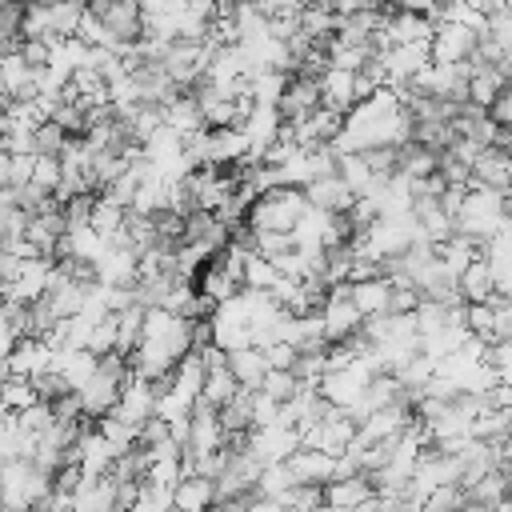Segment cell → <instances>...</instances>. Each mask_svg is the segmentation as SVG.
Instances as JSON below:
<instances>
[{"label":"cell","instance_id":"30bf717a","mask_svg":"<svg viewBox=\"0 0 512 512\" xmlns=\"http://www.w3.org/2000/svg\"><path fill=\"white\" fill-rule=\"evenodd\" d=\"M296 448H300V432L288 428V424H268V428H252L248 432V452L260 464H284Z\"/></svg>","mask_w":512,"mask_h":512},{"label":"cell","instance_id":"277c9868","mask_svg":"<svg viewBox=\"0 0 512 512\" xmlns=\"http://www.w3.org/2000/svg\"><path fill=\"white\" fill-rule=\"evenodd\" d=\"M356 432H360V420L352 412H344V408H332L324 420L300 428V448H320V452H328V456L340 460L352 448Z\"/></svg>","mask_w":512,"mask_h":512},{"label":"cell","instance_id":"d6986e66","mask_svg":"<svg viewBox=\"0 0 512 512\" xmlns=\"http://www.w3.org/2000/svg\"><path fill=\"white\" fill-rule=\"evenodd\" d=\"M356 104H360V96H356V72L328 68L320 76V108H332V112L348 116Z\"/></svg>","mask_w":512,"mask_h":512},{"label":"cell","instance_id":"8992f818","mask_svg":"<svg viewBox=\"0 0 512 512\" xmlns=\"http://www.w3.org/2000/svg\"><path fill=\"white\" fill-rule=\"evenodd\" d=\"M320 320H324V336H328V344H344L352 332H360L364 316H360V308L352 304V288H348V284L328 288L324 308H320Z\"/></svg>","mask_w":512,"mask_h":512},{"label":"cell","instance_id":"816d5d0a","mask_svg":"<svg viewBox=\"0 0 512 512\" xmlns=\"http://www.w3.org/2000/svg\"><path fill=\"white\" fill-rule=\"evenodd\" d=\"M40 4H56V0H40Z\"/></svg>","mask_w":512,"mask_h":512},{"label":"cell","instance_id":"ee69618b","mask_svg":"<svg viewBox=\"0 0 512 512\" xmlns=\"http://www.w3.org/2000/svg\"><path fill=\"white\" fill-rule=\"evenodd\" d=\"M32 168H36V156H12L8 188H24V184H32Z\"/></svg>","mask_w":512,"mask_h":512},{"label":"cell","instance_id":"ab89813d","mask_svg":"<svg viewBox=\"0 0 512 512\" xmlns=\"http://www.w3.org/2000/svg\"><path fill=\"white\" fill-rule=\"evenodd\" d=\"M464 324H468L472 336H480L484 344H492V300H488V304H468Z\"/></svg>","mask_w":512,"mask_h":512},{"label":"cell","instance_id":"681fc988","mask_svg":"<svg viewBox=\"0 0 512 512\" xmlns=\"http://www.w3.org/2000/svg\"><path fill=\"white\" fill-rule=\"evenodd\" d=\"M504 224H512V192L504 196Z\"/></svg>","mask_w":512,"mask_h":512},{"label":"cell","instance_id":"b9f144b4","mask_svg":"<svg viewBox=\"0 0 512 512\" xmlns=\"http://www.w3.org/2000/svg\"><path fill=\"white\" fill-rule=\"evenodd\" d=\"M264 356H268V368H276V372H292L296 360H300V348H292V344L280 340V344H268Z\"/></svg>","mask_w":512,"mask_h":512},{"label":"cell","instance_id":"c3c4849f","mask_svg":"<svg viewBox=\"0 0 512 512\" xmlns=\"http://www.w3.org/2000/svg\"><path fill=\"white\" fill-rule=\"evenodd\" d=\"M488 512H512V488H508V496H504V500H496Z\"/></svg>","mask_w":512,"mask_h":512},{"label":"cell","instance_id":"5bb4252c","mask_svg":"<svg viewBox=\"0 0 512 512\" xmlns=\"http://www.w3.org/2000/svg\"><path fill=\"white\" fill-rule=\"evenodd\" d=\"M316 108H320V80L292 72V76H288V88H284V96H280V104H276V112L284 116V124H292V120L312 116Z\"/></svg>","mask_w":512,"mask_h":512},{"label":"cell","instance_id":"d4e9b609","mask_svg":"<svg viewBox=\"0 0 512 512\" xmlns=\"http://www.w3.org/2000/svg\"><path fill=\"white\" fill-rule=\"evenodd\" d=\"M300 32L312 40V44H332L336 40V24H340V16L332 12V8H324V4H316V0H308L304 8H300Z\"/></svg>","mask_w":512,"mask_h":512},{"label":"cell","instance_id":"e575fe53","mask_svg":"<svg viewBox=\"0 0 512 512\" xmlns=\"http://www.w3.org/2000/svg\"><path fill=\"white\" fill-rule=\"evenodd\" d=\"M468 504H472V496H468L464 484H444V488H436V492L420 504V512H460V508H468Z\"/></svg>","mask_w":512,"mask_h":512},{"label":"cell","instance_id":"e0dca14e","mask_svg":"<svg viewBox=\"0 0 512 512\" xmlns=\"http://www.w3.org/2000/svg\"><path fill=\"white\" fill-rule=\"evenodd\" d=\"M304 196H308V204H312V208L332 212V216H348V208L356 204V192H352L336 172H328V176L312 180V184L304 188Z\"/></svg>","mask_w":512,"mask_h":512},{"label":"cell","instance_id":"d590c367","mask_svg":"<svg viewBox=\"0 0 512 512\" xmlns=\"http://www.w3.org/2000/svg\"><path fill=\"white\" fill-rule=\"evenodd\" d=\"M300 388H304V384L296 380V372H276V368H268V376H264V384H260V392L272 396L276 404H288Z\"/></svg>","mask_w":512,"mask_h":512},{"label":"cell","instance_id":"cb8c5ba5","mask_svg":"<svg viewBox=\"0 0 512 512\" xmlns=\"http://www.w3.org/2000/svg\"><path fill=\"white\" fill-rule=\"evenodd\" d=\"M228 368L240 388L260 392V384L268 376V356H264V348H240V352H228Z\"/></svg>","mask_w":512,"mask_h":512},{"label":"cell","instance_id":"7bdbcfd3","mask_svg":"<svg viewBox=\"0 0 512 512\" xmlns=\"http://www.w3.org/2000/svg\"><path fill=\"white\" fill-rule=\"evenodd\" d=\"M488 120H492L496 128H512V88H504V92L496 96V104L488 108Z\"/></svg>","mask_w":512,"mask_h":512},{"label":"cell","instance_id":"f1b7e54d","mask_svg":"<svg viewBox=\"0 0 512 512\" xmlns=\"http://www.w3.org/2000/svg\"><path fill=\"white\" fill-rule=\"evenodd\" d=\"M0 400H4V412L20 416V412H28L32 404H40V392H36L32 380H24V376H8V380L0 384Z\"/></svg>","mask_w":512,"mask_h":512},{"label":"cell","instance_id":"4fadbf2b","mask_svg":"<svg viewBox=\"0 0 512 512\" xmlns=\"http://www.w3.org/2000/svg\"><path fill=\"white\" fill-rule=\"evenodd\" d=\"M52 352H56V348H48L44 340H36V336H20V340H16V348L4 356V364H8V376H24V380H36V376L52 372Z\"/></svg>","mask_w":512,"mask_h":512},{"label":"cell","instance_id":"60d3db41","mask_svg":"<svg viewBox=\"0 0 512 512\" xmlns=\"http://www.w3.org/2000/svg\"><path fill=\"white\" fill-rule=\"evenodd\" d=\"M268 424H280V404L264 392L252 396V428H268Z\"/></svg>","mask_w":512,"mask_h":512},{"label":"cell","instance_id":"db71d44e","mask_svg":"<svg viewBox=\"0 0 512 512\" xmlns=\"http://www.w3.org/2000/svg\"><path fill=\"white\" fill-rule=\"evenodd\" d=\"M4 4H8V0H0V8H4Z\"/></svg>","mask_w":512,"mask_h":512},{"label":"cell","instance_id":"3957f363","mask_svg":"<svg viewBox=\"0 0 512 512\" xmlns=\"http://www.w3.org/2000/svg\"><path fill=\"white\" fill-rule=\"evenodd\" d=\"M304 212H308L304 188H272V192L256 196V204L248 208V228H256V232H292Z\"/></svg>","mask_w":512,"mask_h":512},{"label":"cell","instance_id":"4316f807","mask_svg":"<svg viewBox=\"0 0 512 512\" xmlns=\"http://www.w3.org/2000/svg\"><path fill=\"white\" fill-rule=\"evenodd\" d=\"M436 256H440V264H444L452 276H460L476 256H484V244H476V240H468V236L452 232L448 240H440V244H436Z\"/></svg>","mask_w":512,"mask_h":512},{"label":"cell","instance_id":"d6a6232c","mask_svg":"<svg viewBox=\"0 0 512 512\" xmlns=\"http://www.w3.org/2000/svg\"><path fill=\"white\" fill-rule=\"evenodd\" d=\"M284 88H288V72H256V76L248 80L252 100H256V104H268V108H276V104H280Z\"/></svg>","mask_w":512,"mask_h":512},{"label":"cell","instance_id":"836d02e7","mask_svg":"<svg viewBox=\"0 0 512 512\" xmlns=\"http://www.w3.org/2000/svg\"><path fill=\"white\" fill-rule=\"evenodd\" d=\"M288 488H296V476L288 472V464H264V468H260V480H256V496L280 500Z\"/></svg>","mask_w":512,"mask_h":512},{"label":"cell","instance_id":"5b68a950","mask_svg":"<svg viewBox=\"0 0 512 512\" xmlns=\"http://www.w3.org/2000/svg\"><path fill=\"white\" fill-rule=\"evenodd\" d=\"M208 60H212V48H208L204 40H172L160 68L168 72V80H172L180 92H192V88L208 76Z\"/></svg>","mask_w":512,"mask_h":512},{"label":"cell","instance_id":"52a82bcc","mask_svg":"<svg viewBox=\"0 0 512 512\" xmlns=\"http://www.w3.org/2000/svg\"><path fill=\"white\" fill-rule=\"evenodd\" d=\"M88 12H92L120 44H136V40L144 36L140 0H88Z\"/></svg>","mask_w":512,"mask_h":512},{"label":"cell","instance_id":"f6af8a7d","mask_svg":"<svg viewBox=\"0 0 512 512\" xmlns=\"http://www.w3.org/2000/svg\"><path fill=\"white\" fill-rule=\"evenodd\" d=\"M316 4L332 8L336 16H352V12H360V8H364V0H316Z\"/></svg>","mask_w":512,"mask_h":512},{"label":"cell","instance_id":"7402d4cb","mask_svg":"<svg viewBox=\"0 0 512 512\" xmlns=\"http://www.w3.org/2000/svg\"><path fill=\"white\" fill-rule=\"evenodd\" d=\"M164 124H168L172 132H180L184 140L208 128V124H204V112H200V100H196L192 92H180V96L164 108Z\"/></svg>","mask_w":512,"mask_h":512},{"label":"cell","instance_id":"6da1fadb","mask_svg":"<svg viewBox=\"0 0 512 512\" xmlns=\"http://www.w3.org/2000/svg\"><path fill=\"white\" fill-rule=\"evenodd\" d=\"M52 488V476L36 468L32 460H8L0 464V508L8 512H32Z\"/></svg>","mask_w":512,"mask_h":512},{"label":"cell","instance_id":"74e56055","mask_svg":"<svg viewBox=\"0 0 512 512\" xmlns=\"http://www.w3.org/2000/svg\"><path fill=\"white\" fill-rule=\"evenodd\" d=\"M68 132L60 128V124H52V120H44L40 128H36V156H64V148H68Z\"/></svg>","mask_w":512,"mask_h":512},{"label":"cell","instance_id":"ba28073f","mask_svg":"<svg viewBox=\"0 0 512 512\" xmlns=\"http://www.w3.org/2000/svg\"><path fill=\"white\" fill-rule=\"evenodd\" d=\"M388 72V88H408L428 64H432V48L428 44H392L384 56H376Z\"/></svg>","mask_w":512,"mask_h":512},{"label":"cell","instance_id":"bcb514c9","mask_svg":"<svg viewBox=\"0 0 512 512\" xmlns=\"http://www.w3.org/2000/svg\"><path fill=\"white\" fill-rule=\"evenodd\" d=\"M248 512H288V508H284L280 500H268V496H252Z\"/></svg>","mask_w":512,"mask_h":512},{"label":"cell","instance_id":"8d00e7d4","mask_svg":"<svg viewBox=\"0 0 512 512\" xmlns=\"http://www.w3.org/2000/svg\"><path fill=\"white\" fill-rule=\"evenodd\" d=\"M32 184L56 196V188L64 184V160H60V156H36V168H32Z\"/></svg>","mask_w":512,"mask_h":512},{"label":"cell","instance_id":"7a4b0ae2","mask_svg":"<svg viewBox=\"0 0 512 512\" xmlns=\"http://www.w3.org/2000/svg\"><path fill=\"white\" fill-rule=\"evenodd\" d=\"M500 228H504V192L468 188L464 192V204L456 212V232L468 236V240H476V244H488Z\"/></svg>","mask_w":512,"mask_h":512},{"label":"cell","instance_id":"2e32d148","mask_svg":"<svg viewBox=\"0 0 512 512\" xmlns=\"http://www.w3.org/2000/svg\"><path fill=\"white\" fill-rule=\"evenodd\" d=\"M220 504L216 496V480L208 476H196V472H184L172 488V512H212Z\"/></svg>","mask_w":512,"mask_h":512},{"label":"cell","instance_id":"9c48e42d","mask_svg":"<svg viewBox=\"0 0 512 512\" xmlns=\"http://www.w3.org/2000/svg\"><path fill=\"white\" fill-rule=\"evenodd\" d=\"M324 504L340 508V512H364L376 504V484L368 472H352V476H336L332 484H324Z\"/></svg>","mask_w":512,"mask_h":512},{"label":"cell","instance_id":"ffe728a7","mask_svg":"<svg viewBox=\"0 0 512 512\" xmlns=\"http://www.w3.org/2000/svg\"><path fill=\"white\" fill-rule=\"evenodd\" d=\"M456 288H460V300L464 304H488L496 296V276H492V264L484 256H476L460 276H456Z\"/></svg>","mask_w":512,"mask_h":512},{"label":"cell","instance_id":"7dc6e473","mask_svg":"<svg viewBox=\"0 0 512 512\" xmlns=\"http://www.w3.org/2000/svg\"><path fill=\"white\" fill-rule=\"evenodd\" d=\"M8 176H12V156L0 148V188H8Z\"/></svg>","mask_w":512,"mask_h":512},{"label":"cell","instance_id":"83f0119b","mask_svg":"<svg viewBox=\"0 0 512 512\" xmlns=\"http://www.w3.org/2000/svg\"><path fill=\"white\" fill-rule=\"evenodd\" d=\"M280 280H284V276H280V268H276L268 256L252 252V256L244 260V288H248V292H272Z\"/></svg>","mask_w":512,"mask_h":512},{"label":"cell","instance_id":"4dcf8cb0","mask_svg":"<svg viewBox=\"0 0 512 512\" xmlns=\"http://www.w3.org/2000/svg\"><path fill=\"white\" fill-rule=\"evenodd\" d=\"M376 56H372V48L368 44H340V40H332L328 44V68H344V72H360V68H368Z\"/></svg>","mask_w":512,"mask_h":512},{"label":"cell","instance_id":"603a6c76","mask_svg":"<svg viewBox=\"0 0 512 512\" xmlns=\"http://www.w3.org/2000/svg\"><path fill=\"white\" fill-rule=\"evenodd\" d=\"M352 288V304L360 308V316H384L388 304H392V280L388 276H372V280H360V284H348Z\"/></svg>","mask_w":512,"mask_h":512},{"label":"cell","instance_id":"7c38bea8","mask_svg":"<svg viewBox=\"0 0 512 512\" xmlns=\"http://www.w3.org/2000/svg\"><path fill=\"white\" fill-rule=\"evenodd\" d=\"M468 188H492V192H512V156L500 148V144H492V148H484L480 156H476V164H472V180H468Z\"/></svg>","mask_w":512,"mask_h":512},{"label":"cell","instance_id":"f5cc1de1","mask_svg":"<svg viewBox=\"0 0 512 512\" xmlns=\"http://www.w3.org/2000/svg\"><path fill=\"white\" fill-rule=\"evenodd\" d=\"M0 44H4V28H0Z\"/></svg>","mask_w":512,"mask_h":512},{"label":"cell","instance_id":"f907efd6","mask_svg":"<svg viewBox=\"0 0 512 512\" xmlns=\"http://www.w3.org/2000/svg\"><path fill=\"white\" fill-rule=\"evenodd\" d=\"M504 476H508V488H512V460H504Z\"/></svg>","mask_w":512,"mask_h":512},{"label":"cell","instance_id":"1f68e13d","mask_svg":"<svg viewBox=\"0 0 512 512\" xmlns=\"http://www.w3.org/2000/svg\"><path fill=\"white\" fill-rule=\"evenodd\" d=\"M336 176L356 192V196H364L368 188H372V180H376V172L368 168V160L360 156V152H352V156H340L336 160Z\"/></svg>","mask_w":512,"mask_h":512},{"label":"cell","instance_id":"f546056e","mask_svg":"<svg viewBox=\"0 0 512 512\" xmlns=\"http://www.w3.org/2000/svg\"><path fill=\"white\" fill-rule=\"evenodd\" d=\"M84 12H88V0H56V4H48L52 40H56V36H76V28H80Z\"/></svg>","mask_w":512,"mask_h":512},{"label":"cell","instance_id":"44dd1931","mask_svg":"<svg viewBox=\"0 0 512 512\" xmlns=\"http://www.w3.org/2000/svg\"><path fill=\"white\" fill-rule=\"evenodd\" d=\"M384 28H388V40L392 44H432V32H436V24L428 16L404 12V8L388 12V24Z\"/></svg>","mask_w":512,"mask_h":512},{"label":"cell","instance_id":"8fae6325","mask_svg":"<svg viewBox=\"0 0 512 512\" xmlns=\"http://www.w3.org/2000/svg\"><path fill=\"white\" fill-rule=\"evenodd\" d=\"M284 464L296 476V484H312V488H324V484H332L340 476V460L320 452V448H296Z\"/></svg>","mask_w":512,"mask_h":512},{"label":"cell","instance_id":"f35d334b","mask_svg":"<svg viewBox=\"0 0 512 512\" xmlns=\"http://www.w3.org/2000/svg\"><path fill=\"white\" fill-rule=\"evenodd\" d=\"M292 248H296L292 232H256V252L268 256V260H276V256H284Z\"/></svg>","mask_w":512,"mask_h":512},{"label":"cell","instance_id":"484cf974","mask_svg":"<svg viewBox=\"0 0 512 512\" xmlns=\"http://www.w3.org/2000/svg\"><path fill=\"white\" fill-rule=\"evenodd\" d=\"M396 172L404 180H424V176H436L440 172V152L436 148H424L416 140H408L400 148V160H396Z\"/></svg>","mask_w":512,"mask_h":512},{"label":"cell","instance_id":"9a60e30c","mask_svg":"<svg viewBox=\"0 0 512 512\" xmlns=\"http://www.w3.org/2000/svg\"><path fill=\"white\" fill-rule=\"evenodd\" d=\"M476 40L480 36H472L468 28H460V24H436V32H432V64H464L472 52H476Z\"/></svg>","mask_w":512,"mask_h":512},{"label":"cell","instance_id":"ac0fdd59","mask_svg":"<svg viewBox=\"0 0 512 512\" xmlns=\"http://www.w3.org/2000/svg\"><path fill=\"white\" fill-rule=\"evenodd\" d=\"M508 88V72L500 64H480V60H468V100L480 104V108H492L496 96Z\"/></svg>","mask_w":512,"mask_h":512}]
</instances>
